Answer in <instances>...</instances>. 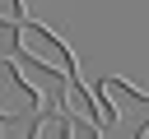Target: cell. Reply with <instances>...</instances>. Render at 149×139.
I'll list each match as a JSON object with an SVG mask.
<instances>
[{"mask_svg": "<svg viewBox=\"0 0 149 139\" xmlns=\"http://www.w3.org/2000/svg\"><path fill=\"white\" fill-rule=\"evenodd\" d=\"M14 46H19V56H23V60H33L37 70H51L56 79H70V74H74V51H70L51 28H42V23H33V19H23V23H19Z\"/></svg>", "mask_w": 149, "mask_h": 139, "instance_id": "cell-1", "label": "cell"}, {"mask_svg": "<svg viewBox=\"0 0 149 139\" xmlns=\"http://www.w3.org/2000/svg\"><path fill=\"white\" fill-rule=\"evenodd\" d=\"M28 111H42V93L14 60H0V120H19Z\"/></svg>", "mask_w": 149, "mask_h": 139, "instance_id": "cell-2", "label": "cell"}, {"mask_svg": "<svg viewBox=\"0 0 149 139\" xmlns=\"http://www.w3.org/2000/svg\"><path fill=\"white\" fill-rule=\"evenodd\" d=\"M56 134H70V120H37L33 125V139H56Z\"/></svg>", "mask_w": 149, "mask_h": 139, "instance_id": "cell-3", "label": "cell"}, {"mask_svg": "<svg viewBox=\"0 0 149 139\" xmlns=\"http://www.w3.org/2000/svg\"><path fill=\"white\" fill-rule=\"evenodd\" d=\"M0 23L19 28V23H23V0H0Z\"/></svg>", "mask_w": 149, "mask_h": 139, "instance_id": "cell-4", "label": "cell"}, {"mask_svg": "<svg viewBox=\"0 0 149 139\" xmlns=\"http://www.w3.org/2000/svg\"><path fill=\"white\" fill-rule=\"evenodd\" d=\"M140 139H149V120H144V125H140Z\"/></svg>", "mask_w": 149, "mask_h": 139, "instance_id": "cell-5", "label": "cell"}]
</instances>
